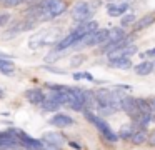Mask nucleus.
<instances>
[{
    "mask_svg": "<svg viewBox=\"0 0 155 150\" xmlns=\"http://www.w3.org/2000/svg\"><path fill=\"white\" fill-rule=\"evenodd\" d=\"M27 2H34V0H27Z\"/></svg>",
    "mask_w": 155,
    "mask_h": 150,
    "instance_id": "33",
    "label": "nucleus"
},
{
    "mask_svg": "<svg viewBox=\"0 0 155 150\" xmlns=\"http://www.w3.org/2000/svg\"><path fill=\"white\" fill-rule=\"evenodd\" d=\"M2 95H4V93H2V90H0V97H2Z\"/></svg>",
    "mask_w": 155,
    "mask_h": 150,
    "instance_id": "32",
    "label": "nucleus"
},
{
    "mask_svg": "<svg viewBox=\"0 0 155 150\" xmlns=\"http://www.w3.org/2000/svg\"><path fill=\"white\" fill-rule=\"evenodd\" d=\"M137 53V47L135 45H127V47H122V48H117L114 50V52L107 53L108 55V60H117V58H124V57H127V58H130L132 55H135Z\"/></svg>",
    "mask_w": 155,
    "mask_h": 150,
    "instance_id": "6",
    "label": "nucleus"
},
{
    "mask_svg": "<svg viewBox=\"0 0 155 150\" xmlns=\"http://www.w3.org/2000/svg\"><path fill=\"white\" fill-rule=\"evenodd\" d=\"M84 60H85V57H84V55H77V57H74V58H72L70 65H72V67H77V65H80V63L84 62Z\"/></svg>",
    "mask_w": 155,
    "mask_h": 150,
    "instance_id": "24",
    "label": "nucleus"
},
{
    "mask_svg": "<svg viewBox=\"0 0 155 150\" xmlns=\"http://www.w3.org/2000/svg\"><path fill=\"white\" fill-rule=\"evenodd\" d=\"M134 133L135 132L132 130V125H125V127H122L118 137H120V138H124V140H127V138H132V135H134Z\"/></svg>",
    "mask_w": 155,
    "mask_h": 150,
    "instance_id": "19",
    "label": "nucleus"
},
{
    "mask_svg": "<svg viewBox=\"0 0 155 150\" xmlns=\"http://www.w3.org/2000/svg\"><path fill=\"white\" fill-rule=\"evenodd\" d=\"M122 108H124L128 115L134 117V118L140 117V110H138L137 100L132 98V97H124V100H122Z\"/></svg>",
    "mask_w": 155,
    "mask_h": 150,
    "instance_id": "8",
    "label": "nucleus"
},
{
    "mask_svg": "<svg viewBox=\"0 0 155 150\" xmlns=\"http://www.w3.org/2000/svg\"><path fill=\"white\" fill-rule=\"evenodd\" d=\"M134 20H135V15L134 13H128V15H125L124 18H122V25L127 27V25H130V23H134Z\"/></svg>",
    "mask_w": 155,
    "mask_h": 150,
    "instance_id": "22",
    "label": "nucleus"
},
{
    "mask_svg": "<svg viewBox=\"0 0 155 150\" xmlns=\"http://www.w3.org/2000/svg\"><path fill=\"white\" fill-rule=\"evenodd\" d=\"M92 12H94V10H92V7L88 5L87 2H77L74 5V8H72V17H74L78 23H82V22H87L88 17L92 15Z\"/></svg>",
    "mask_w": 155,
    "mask_h": 150,
    "instance_id": "3",
    "label": "nucleus"
},
{
    "mask_svg": "<svg viewBox=\"0 0 155 150\" xmlns=\"http://www.w3.org/2000/svg\"><path fill=\"white\" fill-rule=\"evenodd\" d=\"M153 72V63L152 60H145V62H140L137 67H135V73L140 77H147Z\"/></svg>",
    "mask_w": 155,
    "mask_h": 150,
    "instance_id": "12",
    "label": "nucleus"
},
{
    "mask_svg": "<svg viewBox=\"0 0 155 150\" xmlns=\"http://www.w3.org/2000/svg\"><path fill=\"white\" fill-rule=\"evenodd\" d=\"M152 117H153V120H155V112H153V113H152Z\"/></svg>",
    "mask_w": 155,
    "mask_h": 150,
    "instance_id": "31",
    "label": "nucleus"
},
{
    "mask_svg": "<svg viewBox=\"0 0 155 150\" xmlns=\"http://www.w3.org/2000/svg\"><path fill=\"white\" fill-rule=\"evenodd\" d=\"M82 78H85V80H94V77H92L88 72H85V73H82Z\"/></svg>",
    "mask_w": 155,
    "mask_h": 150,
    "instance_id": "27",
    "label": "nucleus"
},
{
    "mask_svg": "<svg viewBox=\"0 0 155 150\" xmlns=\"http://www.w3.org/2000/svg\"><path fill=\"white\" fill-rule=\"evenodd\" d=\"M42 142H45V143H48V145H54V147H57V148H60V147L65 143V140H64V137H62L60 133L48 132V133H45V135H44Z\"/></svg>",
    "mask_w": 155,
    "mask_h": 150,
    "instance_id": "11",
    "label": "nucleus"
},
{
    "mask_svg": "<svg viewBox=\"0 0 155 150\" xmlns=\"http://www.w3.org/2000/svg\"><path fill=\"white\" fill-rule=\"evenodd\" d=\"M150 145H155V132H152L150 135H148V140H147Z\"/></svg>",
    "mask_w": 155,
    "mask_h": 150,
    "instance_id": "26",
    "label": "nucleus"
},
{
    "mask_svg": "<svg viewBox=\"0 0 155 150\" xmlns=\"http://www.w3.org/2000/svg\"><path fill=\"white\" fill-rule=\"evenodd\" d=\"M25 98L30 103H37V105H42L45 102V95L40 88H30L25 92Z\"/></svg>",
    "mask_w": 155,
    "mask_h": 150,
    "instance_id": "10",
    "label": "nucleus"
},
{
    "mask_svg": "<svg viewBox=\"0 0 155 150\" xmlns=\"http://www.w3.org/2000/svg\"><path fill=\"white\" fill-rule=\"evenodd\" d=\"M70 147H74V148H80V145H78V143H75V142H70Z\"/></svg>",
    "mask_w": 155,
    "mask_h": 150,
    "instance_id": "30",
    "label": "nucleus"
},
{
    "mask_svg": "<svg viewBox=\"0 0 155 150\" xmlns=\"http://www.w3.org/2000/svg\"><path fill=\"white\" fill-rule=\"evenodd\" d=\"M78 40H80V38H78L77 33H75V32H70L68 35H65L64 38L58 40L57 45H55V50H57V52H62V53H64L67 48H70V47H75V43H77Z\"/></svg>",
    "mask_w": 155,
    "mask_h": 150,
    "instance_id": "5",
    "label": "nucleus"
},
{
    "mask_svg": "<svg viewBox=\"0 0 155 150\" xmlns=\"http://www.w3.org/2000/svg\"><path fill=\"white\" fill-rule=\"evenodd\" d=\"M8 22H10V13H0V27L8 25Z\"/></svg>",
    "mask_w": 155,
    "mask_h": 150,
    "instance_id": "23",
    "label": "nucleus"
},
{
    "mask_svg": "<svg viewBox=\"0 0 155 150\" xmlns=\"http://www.w3.org/2000/svg\"><path fill=\"white\" fill-rule=\"evenodd\" d=\"M15 70V65L14 62H10L8 58H0V72H4V73H12Z\"/></svg>",
    "mask_w": 155,
    "mask_h": 150,
    "instance_id": "18",
    "label": "nucleus"
},
{
    "mask_svg": "<svg viewBox=\"0 0 155 150\" xmlns=\"http://www.w3.org/2000/svg\"><path fill=\"white\" fill-rule=\"evenodd\" d=\"M125 38V32L124 28H120V27H117V28H112L108 30V40L105 43H115V42H120V40Z\"/></svg>",
    "mask_w": 155,
    "mask_h": 150,
    "instance_id": "15",
    "label": "nucleus"
},
{
    "mask_svg": "<svg viewBox=\"0 0 155 150\" xmlns=\"http://www.w3.org/2000/svg\"><path fill=\"white\" fill-rule=\"evenodd\" d=\"M50 123L55 127H58V128H65V127L74 125V118L65 115V113H57V115H54L50 118Z\"/></svg>",
    "mask_w": 155,
    "mask_h": 150,
    "instance_id": "9",
    "label": "nucleus"
},
{
    "mask_svg": "<svg viewBox=\"0 0 155 150\" xmlns=\"http://www.w3.org/2000/svg\"><path fill=\"white\" fill-rule=\"evenodd\" d=\"M18 140H20V145L25 147L27 150H44V142L42 140L32 138L25 132H18Z\"/></svg>",
    "mask_w": 155,
    "mask_h": 150,
    "instance_id": "4",
    "label": "nucleus"
},
{
    "mask_svg": "<svg viewBox=\"0 0 155 150\" xmlns=\"http://www.w3.org/2000/svg\"><path fill=\"white\" fill-rule=\"evenodd\" d=\"M22 2H25V0H4V3L7 7H17V5H20Z\"/></svg>",
    "mask_w": 155,
    "mask_h": 150,
    "instance_id": "25",
    "label": "nucleus"
},
{
    "mask_svg": "<svg viewBox=\"0 0 155 150\" xmlns=\"http://www.w3.org/2000/svg\"><path fill=\"white\" fill-rule=\"evenodd\" d=\"M152 120H153V117H152V115H140V117H137V122H138V125H140V128H145Z\"/></svg>",
    "mask_w": 155,
    "mask_h": 150,
    "instance_id": "21",
    "label": "nucleus"
},
{
    "mask_svg": "<svg viewBox=\"0 0 155 150\" xmlns=\"http://www.w3.org/2000/svg\"><path fill=\"white\" fill-rule=\"evenodd\" d=\"M152 57V55H155V48H152V50H148V52H145V53H142V57Z\"/></svg>",
    "mask_w": 155,
    "mask_h": 150,
    "instance_id": "28",
    "label": "nucleus"
},
{
    "mask_svg": "<svg viewBox=\"0 0 155 150\" xmlns=\"http://www.w3.org/2000/svg\"><path fill=\"white\" fill-rule=\"evenodd\" d=\"M40 8L44 18H54V17L62 15L67 8V5H65L64 0H42Z\"/></svg>",
    "mask_w": 155,
    "mask_h": 150,
    "instance_id": "2",
    "label": "nucleus"
},
{
    "mask_svg": "<svg viewBox=\"0 0 155 150\" xmlns=\"http://www.w3.org/2000/svg\"><path fill=\"white\" fill-rule=\"evenodd\" d=\"M110 67H114V68H120V70H128L132 67V60L127 58V57H124V58H117V60H112Z\"/></svg>",
    "mask_w": 155,
    "mask_h": 150,
    "instance_id": "16",
    "label": "nucleus"
},
{
    "mask_svg": "<svg viewBox=\"0 0 155 150\" xmlns=\"http://www.w3.org/2000/svg\"><path fill=\"white\" fill-rule=\"evenodd\" d=\"M85 118H87L90 123H94V125L97 127L98 130H100L102 135H104L105 138L108 140V142H117V140H118V135H117L115 132H112V130H110V125H108V123L105 122L102 117L95 115L94 112H90V110H85Z\"/></svg>",
    "mask_w": 155,
    "mask_h": 150,
    "instance_id": "1",
    "label": "nucleus"
},
{
    "mask_svg": "<svg viewBox=\"0 0 155 150\" xmlns=\"http://www.w3.org/2000/svg\"><path fill=\"white\" fill-rule=\"evenodd\" d=\"M148 103H150V107H152V113H153V112H155V98L148 100Z\"/></svg>",
    "mask_w": 155,
    "mask_h": 150,
    "instance_id": "29",
    "label": "nucleus"
},
{
    "mask_svg": "<svg viewBox=\"0 0 155 150\" xmlns=\"http://www.w3.org/2000/svg\"><path fill=\"white\" fill-rule=\"evenodd\" d=\"M132 143H135V145H142V143H145L148 140V135L147 132H145V128H140L138 132H135L134 135H132Z\"/></svg>",
    "mask_w": 155,
    "mask_h": 150,
    "instance_id": "17",
    "label": "nucleus"
},
{
    "mask_svg": "<svg viewBox=\"0 0 155 150\" xmlns=\"http://www.w3.org/2000/svg\"><path fill=\"white\" fill-rule=\"evenodd\" d=\"M97 22H94V20H88V22H82V23H78L77 27H75V30L74 32L78 35V38H84L85 35H90V33H94V32H97Z\"/></svg>",
    "mask_w": 155,
    "mask_h": 150,
    "instance_id": "7",
    "label": "nucleus"
},
{
    "mask_svg": "<svg viewBox=\"0 0 155 150\" xmlns=\"http://www.w3.org/2000/svg\"><path fill=\"white\" fill-rule=\"evenodd\" d=\"M42 107H44V110H47V112H54V110H57L60 105H58L57 102H54L52 98H45V102L42 103Z\"/></svg>",
    "mask_w": 155,
    "mask_h": 150,
    "instance_id": "20",
    "label": "nucleus"
},
{
    "mask_svg": "<svg viewBox=\"0 0 155 150\" xmlns=\"http://www.w3.org/2000/svg\"><path fill=\"white\" fill-rule=\"evenodd\" d=\"M127 10H128V5L125 2H120V3H110L107 12L110 17H118V15H122V13H125Z\"/></svg>",
    "mask_w": 155,
    "mask_h": 150,
    "instance_id": "13",
    "label": "nucleus"
},
{
    "mask_svg": "<svg viewBox=\"0 0 155 150\" xmlns=\"http://www.w3.org/2000/svg\"><path fill=\"white\" fill-rule=\"evenodd\" d=\"M153 22H155V12H150V13H147V15H143L137 23H135V30H143V28H147V27H150Z\"/></svg>",
    "mask_w": 155,
    "mask_h": 150,
    "instance_id": "14",
    "label": "nucleus"
}]
</instances>
